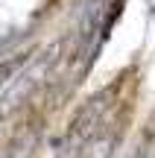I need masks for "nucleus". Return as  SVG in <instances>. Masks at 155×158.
Listing matches in <instances>:
<instances>
[{
  "mask_svg": "<svg viewBox=\"0 0 155 158\" xmlns=\"http://www.w3.org/2000/svg\"><path fill=\"white\" fill-rule=\"evenodd\" d=\"M62 53H64V41H56V44H50L44 53L32 56V62H29L21 73L12 79V85L6 88L3 100H0V114H3V117H6V114H12V111H18V108H21L38 88H44V82L53 73L62 70V64H64V56H62Z\"/></svg>",
  "mask_w": 155,
  "mask_h": 158,
  "instance_id": "f257e3e1",
  "label": "nucleus"
},
{
  "mask_svg": "<svg viewBox=\"0 0 155 158\" xmlns=\"http://www.w3.org/2000/svg\"><path fill=\"white\" fill-rule=\"evenodd\" d=\"M114 94H117V85H108V88L97 91L91 100H85V106L70 120V129H67V143L70 147H85V143L97 141V135L103 132L105 120H108L111 108L117 102Z\"/></svg>",
  "mask_w": 155,
  "mask_h": 158,
  "instance_id": "f03ea898",
  "label": "nucleus"
},
{
  "mask_svg": "<svg viewBox=\"0 0 155 158\" xmlns=\"http://www.w3.org/2000/svg\"><path fill=\"white\" fill-rule=\"evenodd\" d=\"M32 56H35V53H27V56H12V59H3V62H0V91L9 88L12 79H15L29 62H32Z\"/></svg>",
  "mask_w": 155,
  "mask_h": 158,
  "instance_id": "7ed1b4c3",
  "label": "nucleus"
}]
</instances>
